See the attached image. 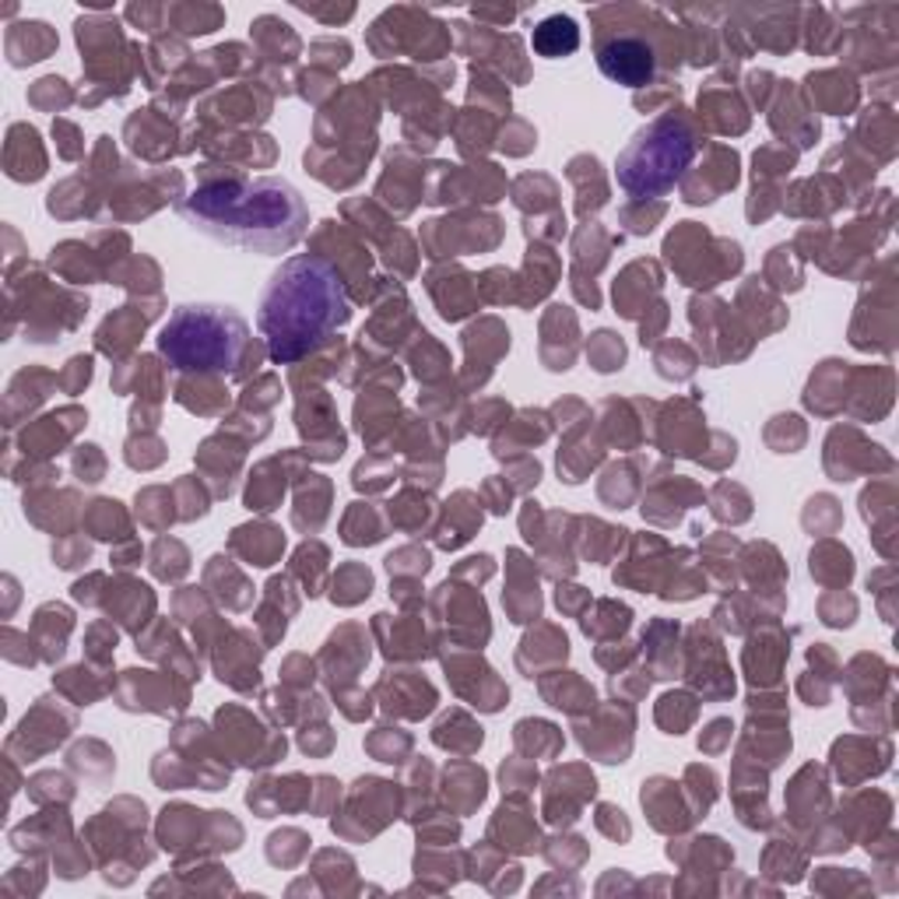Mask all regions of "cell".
Listing matches in <instances>:
<instances>
[{"label":"cell","instance_id":"1","mask_svg":"<svg viewBox=\"0 0 899 899\" xmlns=\"http://www.w3.org/2000/svg\"><path fill=\"white\" fill-rule=\"evenodd\" d=\"M180 215L225 246L250 254H285L306 236L310 215L299 190L281 176H243L233 165H204L201 183Z\"/></svg>","mask_w":899,"mask_h":899},{"label":"cell","instance_id":"2","mask_svg":"<svg viewBox=\"0 0 899 899\" xmlns=\"http://www.w3.org/2000/svg\"><path fill=\"white\" fill-rule=\"evenodd\" d=\"M349 320V285L341 281L338 267L320 254L285 260L260 296V331L267 352L281 366H292L302 355L323 349Z\"/></svg>","mask_w":899,"mask_h":899},{"label":"cell","instance_id":"3","mask_svg":"<svg viewBox=\"0 0 899 899\" xmlns=\"http://www.w3.org/2000/svg\"><path fill=\"white\" fill-rule=\"evenodd\" d=\"M159 352L169 358L172 370L215 376H250V362L257 366L260 349H254V338L246 320L228 310V306H176V313L159 334Z\"/></svg>","mask_w":899,"mask_h":899},{"label":"cell","instance_id":"4","mask_svg":"<svg viewBox=\"0 0 899 899\" xmlns=\"http://www.w3.org/2000/svg\"><path fill=\"white\" fill-rule=\"evenodd\" d=\"M699 148V130L682 109H667L646 124L619 156V183L633 197H661L682 180Z\"/></svg>","mask_w":899,"mask_h":899},{"label":"cell","instance_id":"5","mask_svg":"<svg viewBox=\"0 0 899 899\" xmlns=\"http://www.w3.org/2000/svg\"><path fill=\"white\" fill-rule=\"evenodd\" d=\"M664 254L682 281L696 285V289H714L741 267V246L731 239H714L696 222H682V228L667 236Z\"/></svg>","mask_w":899,"mask_h":899},{"label":"cell","instance_id":"6","mask_svg":"<svg viewBox=\"0 0 899 899\" xmlns=\"http://www.w3.org/2000/svg\"><path fill=\"white\" fill-rule=\"evenodd\" d=\"M608 18L619 14L616 8H604ZM661 40L657 35H640L633 32V25H616L611 32H598V67L608 74L611 82L619 85H629V88H650L657 74V64H661Z\"/></svg>","mask_w":899,"mask_h":899},{"label":"cell","instance_id":"7","mask_svg":"<svg viewBox=\"0 0 899 899\" xmlns=\"http://www.w3.org/2000/svg\"><path fill=\"white\" fill-rule=\"evenodd\" d=\"M190 699V688L176 685L169 675H151V672H124L120 685V706L124 710H151V714H169L183 710Z\"/></svg>","mask_w":899,"mask_h":899},{"label":"cell","instance_id":"8","mask_svg":"<svg viewBox=\"0 0 899 899\" xmlns=\"http://www.w3.org/2000/svg\"><path fill=\"white\" fill-rule=\"evenodd\" d=\"M500 243V218H478V225L464 218H447V222H429L426 228V246L429 257H450V254H468L482 250V246Z\"/></svg>","mask_w":899,"mask_h":899},{"label":"cell","instance_id":"9","mask_svg":"<svg viewBox=\"0 0 899 899\" xmlns=\"http://www.w3.org/2000/svg\"><path fill=\"white\" fill-rule=\"evenodd\" d=\"M50 703L53 699H40V706H35L32 714H25L22 728H18V735L8 741V745L25 741V759L29 762L35 756L50 752L53 745H61L74 728V714H56V706H50Z\"/></svg>","mask_w":899,"mask_h":899},{"label":"cell","instance_id":"10","mask_svg":"<svg viewBox=\"0 0 899 899\" xmlns=\"http://www.w3.org/2000/svg\"><path fill=\"white\" fill-rule=\"evenodd\" d=\"M735 183H738V156L731 148H710L706 165H699V172H693V176L685 180V201L710 204Z\"/></svg>","mask_w":899,"mask_h":899},{"label":"cell","instance_id":"11","mask_svg":"<svg viewBox=\"0 0 899 899\" xmlns=\"http://www.w3.org/2000/svg\"><path fill=\"white\" fill-rule=\"evenodd\" d=\"M379 693H387V710L397 717H426L436 706V693L432 685L415 675V672H387V678L379 682Z\"/></svg>","mask_w":899,"mask_h":899},{"label":"cell","instance_id":"12","mask_svg":"<svg viewBox=\"0 0 899 899\" xmlns=\"http://www.w3.org/2000/svg\"><path fill=\"white\" fill-rule=\"evenodd\" d=\"M678 783H672V780H664V777H654L650 783H643V794H640V801H643V809H646V815H650V822H654V830H685L688 822L696 818V812L693 809H685V801H682V794L675 791Z\"/></svg>","mask_w":899,"mask_h":899},{"label":"cell","instance_id":"13","mask_svg":"<svg viewBox=\"0 0 899 899\" xmlns=\"http://www.w3.org/2000/svg\"><path fill=\"white\" fill-rule=\"evenodd\" d=\"M156 317H159V310H151V306H124V310L106 317L99 334H95V344H99V352H106V355H124L133 349V341L145 334V328Z\"/></svg>","mask_w":899,"mask_h":899},{"label":"cell","instance_id":"14","mask_svg":"<svg viewBox=\"0 0 899 899\" xmlns=\"http://www.w3.org/2000/svg\"><path fill=\"white\" fill-rule=\"evenodd\" d=\"M657 289H661L657 264H650V260L629 264L625 271H622V278L616 281V306H619V313L629 317V320H636L646 310L650 296H657Z\"/></svg>","mask_w":899,"mask_h":899},{"label":"cell","instance_id":"15","mask_svg":"<svg viewBox=\"0 0 899 899\" xmlns=\"http://www.w3.org/2000/svg\"><path fill=\"white\" fill-rule=\"evenodd\" d=\"M85 422V411L82 408H64L56 415H46L40 418L32 429H25V457L35 461V457H50L61 443L78 432V426Z\"/></svg>","mask_w":899,"mask_h":899},{"label":"cell","instance_id":"16","mask_svg":"<svg viewBox=\"0 0 899 899\" xmlns=\"http://www.w3.org/2000/svg\"><path fill=\"white\" fill-rule=\"evenodd\" d=\"M46 172V156L40 145V133L25 124H14L8 133V176L18 183H32Z\"/></svg>","mask_w":899,"mask_h":899},{"label":"cell","instance_id":"17","mask_svg":"<svg viewBox=\"0 0 899 899\" xmlns=\"http://www.w3.org/2000/svg\"><path fill=\"white\" fill-rule=\"evenodd\" d=\"M228 548H233L246 566H271L285 552V534L278 527H271V524L236 527Z\"/></svg>","mask_w":899,"mask_h":899},{"label":"cell","instance_id":"18","mask_svg":"<svg viewBox=\"0 0 899 899\" xmlns=\"http://www.w3.org/2000/svg\"><path fill=\"white\" fill-rule=\"evenodd\" d=\"M464 349H468V370L474 373L478 366H482L489 376L495 362H500L510 349V331L500 320H482V323H474L471 331H464Z\"/></svg>","mask_w":899,"mask_h":899},{"label":"cell","instance_id":"19","mask_svg":"<svg viewBox=\"0 0 899 899\" xmlns=\"http://www.w3.org/2000/svg\"><path fill=\"white\" fill-rule=\"evenodd\" d=\"M534 53L545 56V61H563L580 50V25L572 22L569 14H548L545 22L534 25Z\"/></svg>","mask_w":899,"mask_h":899},{"label":"cell","instance_id":"20","mask_svg":"<svg viewBox=\"0 0 899 899\" xmlns=\"http://www.w3.org/2000/svg\"><path fill=\"white\" fill-rule=\"evenodd\" d=\"M510 590L503 595V604L513 616V622H538L542 616V595H538V580H534V569H521V552H510Z\"/></svg>","mask_w":899,"mask_h":899},{"label":"cell","instance_id":"21","mask_svg":"<svg viewBox=\"0 0 899 899\" xmlns=\"http://www.w3.org/2000/svg\"><path fill=\"white\" fill-rule=\"evenodd\" d=\"M74 629V616L71 608L64 604H43L35 611V622H32V636L40 643V657L43 661H61L64 657V643H67V633Z\"/></svg>","mask_w":899,"mask_h":899},{"label":"cell","instance_id":"22","mask_svg":"<svg viewBox=\"0 0 899 899\" xmlns=\"http://www.w3.org/2000/svg\"><path fill=\"white\" fill-rule=\"evenodd\" d=\"M542 696L552 703V706H559V710L572 714V717H580L587 710H595V688H590L577 672H556V675H545L542 678Z\"/></svg>","mask_w":899,"mask_h":899},{"label":"cell","instance_id":"23","mask_svg":"<svg viewBox=\"0 0 899 899\" xmlns=\"http://www.w3.org/2000/svg\"><path fill=\"white\" fill-rule=\"evenodd\" d=\"M56 50V35L46 22H29V25H14L8 32V56L14 67H25L35 61H46Z\"/></svg>","mask_w":899,"mask_h":899},{"label":"cell","instance_id":"24","mask_svg":"<svg viewBox=\"0 0 899 899\" xmlns=\"http://www.w3.org/2000/svg\"><path fill=\"white\" fill-rule=\"evenodd\" d=\"M429 292H432V299L439 306V317L443 320H464L468 313L478 310V281L468 278L464 271H457V267L447 278V289L429 281Z\"/></svg>","mask_w":899,"mask_h":899},{"label":"cell","instance_id":"25","mask_svg":"<svg viewBox=\"0 0 899 899\" xmlns=\"http://www.w3.org/2000/svg\"><path fill=\"white\" fill-rule=\"evenodd\" d=\"M809 92H812V103L822 106L826 113H833V117H847V113L854 109V103H857V85L839 71L812 74Z\"/></svg>","mask_w":899,"mask_h":899},{"label":"cell","instance_id":"26","mask_svg":"<svg viewBox=\"0 0 899 899\" xmlns=\"http://www.w3.org/2000/svg\"><path fill=\"white\" fill-rule=\"evenodd\" d=\"M471 492H457L453 500L447 503V521L436 527V545L439 548H461L471 534L482 527V506H474L471 513L464 510Z\"/></svg>","mask_w":899,"mask_h":899},{"label":"cell","instance_id":"27","mask_svg":"<svg viewBox=\"0 0 899 899\" xmlns=\"http://www.w3.org/2000/svg\"><path fill=\"white\" fill-rule=\"evenodd\" d=\"M432 741L443 745V749H450V752H457V756H471L474 749H482L485 735H482V728H478V724L468 714L453 710V714H447L443 720L436 724Z\"/></svg>","mask_w":899,"mask_h":899},{"label":"cell","instance_id":"28","mask_svg":"<svg viewBox=\"0 0 899 899\" xmlns=\"http://www.w3.org/2000/svg\"><path fill=\"white\" fill-rule=\"evenodd\" d=\"M513 741L524 756H531V759L545 756L548 759V756H556L563 749V731L548 720H521L513 728Z\"/></svg>","mask_w":899,"mask_h":899},{"label":"cell","instance_id":"29","mask_svg":"<svg viewBox=\"0 0 899 899\" xmlns=\"http://www.w3.org/2000/svg\"><path fill=\"white\" fill-rule=\"evenodd\" d=\"M387 534V521L384 513L370 503H352V510L344 513L341 524V538L349 545H376Z\"/></svg>","mask_w":899,"mask_h":899},{"label":"cell","instance_id":"30","mask_svg":"<svg viewBox=\"0 0 899 899\" xmlns=\"http://www.w3.org/2000/svg\"><path fill=\"white\" fill-rule=\"evenodd\" d=\"M447 780H453L457 788H447V801L457 812H471L485 801V773L471 767V762H453L447 770Z\"/></svg>","mask_w":899,"mask_h":899},{"label":"cell","instance_id":"31","mask_svg":"<svg viewBox=\"0 0 899 899\" xmlns=\"http://www.w3.org/2000/svg\"><path fill=\"white\" fill-rule=\"evenodd\" d=\"M394 415H397V400L390 394H366V397H358V405H355L358 432L366 436L370 443H376L379 436L390 432Z\"/></svg>","mask_w":899,"mask_h":899},{"label":"cell","instance_id":"32","mask_svg":"<svg viewBox=\"0 0 899 899\" xmlns=\"http://www.w3.org/2000/svg\"><path fill=\"white\" fill-rule=\"evenodd\" d=\"M271 461H264L254 474H250V485H246V510H254V513H271L278 503H281V495H285V485H289V478L285 474H271Z\"/></svg>","mask_w":899,"mask_h":899},{"label":"cell","instance_id":"33","mask_svg":"<svg viewBox=\"0 0 899 899\" xmlns=\"http://www.w3.org/2000/svg\"><path fill=\"white\" fill-rule=\"evenodd\" d=\"M854 572V559L847 548H839L836 542H826L812 552V577H818L826 587H847Z\"/></svg>","mask_w":899,"mask_h":899},{"label":"cell","instance_id":"34","mask_svg":"<svg viewBox=\"0 0 899 899\" xmlns=\"http://www.w3.org/2000/svg\"><path fill=\"white\" fill-rule=\"evenodd\" d=\"M254 35H257V43H260L264 56H271V61H281V64L296 61L299 40H296L292 25L278 22V18H260V22L254 25Z\"/></svg>","mask_w":899,"mask_h":899},{"label":"cell","instance_id":"35","mask_svg":"<svg viewBox=\"0 0 899 899\" xmlns=\"http://www.w3.org/2000/svg\"><path fill=\"white\" fill-rule=\"evenodd\" d=\"M56 685H61V693L71 696L78 706H92L95 699H99L106 693V678L103 675H95L92 667H67V672H61V678H56Z\"/></svg>","mask_w":899,"mask_h":899},{"label":"cell","instance_id":"36","mask_svg":"<svg viewBox=\"0 0 899 899\" xmlns=\"http://www.w3.org/2000/svg\"><path fill=\"white\" fill-rule=\"evenodd\" d=\"M82 521L88 524V531L95 534V538H106V542L120 538V534L130 527L127 513L120 510V503H113V500H95V503H88V510H85Z\"/></svg>","mask_w":899,"mask_h":899},{"label":"cell","instance_id":"37","mask_svg":"<svg viewBox=\"0 0 899 899\" xmlns=\"http://www.w3.org/2000/svg\"><path fill=\"white\" fill-rule=\"evenodd\" d=\"M492 830H503L506 839H503V847H513V850H534L538 847V830H534V822L524 815H516L513 805H503L500 812H495V822H492Z\"/></svg>","mask_w":899,"mask_h":899},{"label":"cell","instance_id":"38","mask_svg":"<svg viewBox=\"0 0 899 899\" xmlns=\"http://www.w3.org/2000/svg\"><path fill=\"white\" fill-rule=\"evenodd\" d=\"M598 616H590L587 611V619H584V633L587 636H622L629 622H633V611H629L625 604L619 601H598Z\"/></svg>","mask_w":899,"mask_h":899},{"label":"cell","instance_id":"39","mask_svg":"<svg viewBox=\"0 0 899 899\" xmlns=\"http://www.w3.org/2000/svg\"><path fill=\"white\" fill-rule=\"evenodd\" d=\"M696 720V696L688 693H667L657 703V724L667 735H682L688 724Z\"/></svg>","mask_w":899,"mask_h":899},{"label":"cell","instance_id":"40","mask_svg":"<svg viewBox=\"0 0 899 899\" xmlns=\"http://www.w3.org/2000/svg\"><path fill=\"white\" fill-rule=\"evenodd\" d=\"M373 590V572L366 566H341L338 577H334V590L331 598L334 604H358L362 598H370Z\"/></svg>","mask_w":899,"mask_h":899},{"label":"cell","instance_id":"41","mask_svg":"<svg viewBox=\"0 0 899 899\" xmlns=\"http://www.w3.org/2000/svg\"><path fill=\"white\" fill-rule=\"evenodd\" d=\"M186 569H190L186 548L176 538H159L156 548H151V572L159 580H180Z\"/></svg>","mask_w":899,"mask_h":899},{"label":"cell","instance_id":"42","mask_svg":"<svg viewBox=\"0 0 899 899\" xmlns=\"http://www.w3.org/2000/svg\"><path fill=\"white\" fill-rule=\"evenodd\" d=\"M752 646H759V664H756V661L749 664V672H752L749 678H752V685H767V682L777 678L783 657H788V643H783L777 633H770V636H762V640L752 643Z\"/></svg>","mask_w":899,"mask_h":899},{"label":"cell","instance_id":"43","mask_svg":"<svg viewBox=\"0 0 899 899\" xmlns=\"http://www.w3.org/2000/svg\"><path fill=\"white\" fill-rule=\"evenodd\" d=\"M587 355H590V362H595L598 373H616V370H622V362H625V344H622L619 334L598 331L587 344Z\"/></svg>","mask_w":899,"mask_h":899},{"label":"cell","instance_id":"44","mask_svg":"<svg viewBox=\"0 0 899 899\" xmlns=\"http://www.w3.org/2000/svg\"><path fill=\"white\" fill-rule=\"evenodd\" d=\"M432 559H429V552L426 548H400L394 552V556H387V569H390V577L394 580H418L422 572H429Z\"/></svg>","mask_w":899,"mask_h":899},{"label":"cell","instance_id":"45","mask_svg":"<svg viewBox=\"0 0 899 899\" xmlns=\"http://www.w3.org/2000/svg\"><path fill=\"white\" fill-rule=\"evenodd\" d=\"M169 18H176V29L183 32H197V35H207L222 25V11L218 8H172Z\"/></svg>","mask_w":899,"mask_h":899},{"label":"cell","instance_id":"46","mask_svg":"<svg viewBox=\"0 0 899 899\" xmlns=\"http://www.w3.org/2000/svg\"><path fill=\"white\" fill-rule=\"evenodd\" d=\"M394 728H379L373 731V738L366 741V749L379 759V762H400V756H405L411 749V738L408 735H390Z\"/></svg>","mask_w":899,"mask_h":899},{"label":"cell","instance_id":"47","mask_svg":"<svg viewBox=\"0 0 899 899\" xmlns=\"http://www.w3.org/2000/svg\"><path fill=\"white\" fill-rule=\"evenodd\" d=\"M534 780H538V773H534L531 759H521V756H516V759L503 762V783H506L503 791H510V798H521V801H524V791L534 788Z\"/></svg>","mask_w":899,"mask_h":899},{"label":"cell","instance_id":"48","mask_svg":"<svg viewBox=\"0 0 899 899\" xmlns=\"http://www.w3.org/2000/svg\"><path fill=\"white\" fill-rule=\"evenodd\" d=\"M74 474H78L85 485L103 482V474H106V457L99 453V447H95V443H85V447L74 450Z\"/></svg>","mask_w":899,"mask_h":899},{"label":"cell","instance_id":"49","mask_svg":"<svg viewBox=\"0 0 899 899\" xmlns=\"http://www.w3.org/2000/svg\"><path fill=\"white\" fill-rule=\"evenodd\" d=\"M29 99L35 106H43V109H61V106H67L74 99V95H71L64 78H43V82H35V88L29 92Z\"/></svg>","mask_w":899,"mask_h":899},{"label":"cell","instance_id":"50","mask_svg":"<svg viewBox=\"0 0 899 899\" xmlns=\"http://www.w3.org/2000/svg\"><path fill=\"white\" fill-rule=\"evenodd\" d=\"M113 650H117V629L109 622H95L88 629V657L95 664H106L113 657Z\"/></svg>","mask_w":899,"mask_h":899},{"label":"cell","instance_id":"51","mask_svg":"<svg viewBox=\"0 0 899 899\" xmlns=\"http://www.w3.org/2000/svg\"><path fill=\"white\" fill-rule=\"evenodd\" d=\"M92 379V358L88 355H74L71 362H67V370L56 376V384H61L67 394H78L85 384Z\"/></svg>","mask_w":899,"mask_h":899},{"label":"cell","instance_id":"52","mask_svg":"<svg viewBox=\"0 0 899 899\" xmlns=\"http://www.w3.org/2000/svg\"><path fill=\"white\" fill-rule=\"evenodd\" d=\"M731 731H735V724L731 720H714L710 728H706L703 735H699V749L703 752H724V745L731 741Z\"/></svg>","mask_w":899,"mask_h":899},{"label":"cell","instance_id":"53","mask_svg":"<svg viewBox=\"0 0 899 899\" xmlns=\"http://www.w3.org/2000/svg\"><path fill=\"white\" fill-rule=\"evenodd\" d=\"M88 556H92L88 542H78V545H67V542H61V545H53V559H56V566H61V569L85 566V563H88Z\"/></svg>","mask_w":899,"mask_h":899},{"label":"cell","instance_id":"54","mask_svg":"<svg viewBox=\"0 0 899 899\" xmlns=\"http://www.w3.org/2000/svg\"><path fill=\"white\" fill-rule=\"evenodd\" d=\"M598 830L608 833L611 839H629V822L622 818L619 809H611V805H601V809H598Z\"/></svg>","mask_w":899,"mask_h":899},{"label":"cell","instance_id":"55","mask_svg":"<svg viewBox=\"0 0 899 899\" xmlns=\"http://www.w3.org/2000/svg\"><path fill=\"white\" fill-rule=\"evenodd\" d=\"M53 133H56V141L64 138V145H61V156H64V159H78L82 151H85L82 145H74V141H78V127H74V124L56 120V124H53Z\"/></svg>","mask_w":899,"mask_h":899},{"label":"cell","instance_id":"56","mask_svg":"<svg viewBox=\"0 0 899 899\" xmlns=\"http://www.w3.org/2000/svg\"><path fill=\"white\" fill-rule=\"evenodd\" d=\"M587 601V595H584V587H569V584H559V590H556V604H559V611H569V616H577L580 611V604Z\"/></svg>","mask_w":899,"mask_h":899},{"label":"cell","instance_id":"57","mask_svg":"<svg viewBox=\"0 0 899 899\" xmlns=\"http://www.w3.org/2000/svg\"><path fill=\"white\" fill-rule=\"evenodd\" d=\"M176 492H180V495L186 492V503H194V482H190V478L176 485ZM204 513H207V495H204V489H201V492H197V506L183 510V521H194V516H204Z\"/></svg>","mask_w":899,"mask_h":899}]
</instances>
